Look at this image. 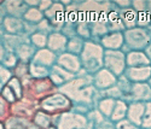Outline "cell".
<instances>
[{"mask_svg":"<svg viewBox=\"0 0 151 129\" xmlns=\"http://www.w3.org/2000/svg\"><path fill=\"white\" fill-rule=\"evenodd\" d=\"M50 129H57V128H55V125H52L51 128H50Z\"/></svg>","mask_w":151,"mask_h":129,"instance_id":"15","label":"cell"},{"mask_svg":"<svg viewBox=\"0 0 151 129\" xmlns=\"http://www.w3.org/2000/svg\"><path fill=\"white\" fill-rule=\"evenodd\" d=\"M5 54H6V49H5L4 45L0 44V62H3V60H4Z\"/></svg>","mask_w":151,"mask_h":129,"instance_id":"12","label":"cell"},{"mask_svg":"<svg viewBox=\"0 0 151 129\" xmlns=\"http://www.w3.org/2000/svg\"><path fill=\"white\" fill-rule=\"evenodd\" d=\"M126 113H127V105L122 101H115V106L111 113V120L114 122H120L124 118Z\"/></svg>","mask_w":151,"mask_h":129,"instance_id":"4","label":"cell"},{"mask_svg":"<svg viewBox=\"0 0 151 129\" xmlns=\"http://www.w3.org/2000/svg\"><path fill=\"white\" fill-rule=\"evenodd\" d=\"M11 79H12V77H11L10 69L4 67V65H0V82H1V85L5 83L6 81L11 80Z\"/></svg>","mask_w":151,"mask_h":129,"instance_id":"7","label":"cell"},{"mask_svg":"<svg viewBox=\"0 0 151 129\" xmlns=\"http://www.w3.org/2000/svg\"><path fill=\"white\" fill-rule=\"evenodd\" d=\"M40 10L39 9H35V7H33V9H28L27 11H26V14H24L23 16L26 17L27 19H29L28 22H40V19H41V17H42V15L39 12Z\"/></svg>","mask_w":151,"mask_h":129,"instance_id":"6","label":"cell"},{"mask_svg":"<svg viewBox=\"0 0 151 129\" xmlns=\"http://www.w3.org/2000/svg\"><path fill=\"white\" fill-rule=\"evenodd\" d=\"M0 129H5V125H4V123H0Z\"/></svg>","mask_w":151,"mask_h":129,"instance_id":"14","label":"cell"},{"mask_svg":"<svg viewBox=\"0 0 151 129\" xmlns=\"http://www.w3.org/2000/svg\"><path fill=\"white\" fill-rule=\"evenodd\" d=\"M26 129H41V128H39V127H36L35 124H33L32 122H29V124L27 125V128Z\"/></svg>","mask_w":151,"mask_h":129,"instance_id":"13","label":"cell"},{"mask_svg":"<svg viewBox=\"0 0 151 129\" xmlns=\"http://www.w3.org/2000/svg\"><path fill=\"white\" fill-rule=\"evenodd\" d=\"M3 29L10 35H19L24 30V24L18 17L6 16L3 22Z\"/></svg>","mask_w":151,"mask_h":129,"instance_id":"2","label":"cell"},{"mask_svg":"<svg viewBox=\"0 0 151 129\" xmlns=\"http://www.w3.org/2000/svg\"><path fill=\"white\" fill-rule=\"evenodd\" d=\"M15 54H16L17 59H19V62L29 60V58L32 57V47L23 42L15 49Z\"/></svg>","mask_w":151,"mask_h":129,"instance_id":"5","label":"cell"},{"mask_svg":"<svg viewBox=\"0 0 151 129\" xmlns=\"http://www.w3.org/2000/svg\"><path fill=\"white\" fill-rule=\"evenodd\" d=\"M116 129H137L135 125L133 123H131L129 121H120L116 123Z\"/></svg>","mask_w":151,"mask_h":129,"instance_id":"10","label":"cell"},{"mask_svg":"<svg viewBox=\"0 0 151 129\" xmlns=\"http://www.w3.org/2000/svg\"><path fill=\"white\" fill-rule=\"evenodd\" d=\"M45 36L42 35V34H39V33H36V34H34L33 36H32V42L34 44V45H36V46H44L46 42H44V41H46L45 40Z\"/></svg>","mask_w":151,"mask_h":129,"instance_id":"9","label":"cell"},{"mask_svg":"<svg viewBox=\"0 0 151 129\" xmlns=\"http://www.w3.org/2000/svg\"><path fill=\"white\" fill-rule=\"evenodd\" d=\"M33 124H35L36 127H39L41 129H50L52 127V120L51 116L48 113H46L45 111H39L34 115L33 118Z\"/></svg>","mask_w":151,"mask_h":129,"instance_id":"3","label":"cell"},{"mask_svg":"<svg viewBox=\"0 0 151 129\" xmlns=\"http://www.w3.org/2000/svg\"><path fill=\"white\" fill-rule=\"evenodd\" d=\"M7 105L4 98H0V123H3L4 120H7Z\"/></svg>","mask_w":151,"mask_h":129,"instance_id":"8","label":"cell"},{"mask_svg":"<svg viewBox=\"0 0 151 129\" xmlns=\"http://www.w3.org/2000/svg\"><path fill=\"white\" fill-rule=\"evenodd\" d=\"M96 129H116V127H114L111 123H106L105 121H102V122L97 123Z\"/></svg>","mask_w":151,"mask_h":129,"instance_id":"11","label":"cell"},{"mask_svg":"<svg viewBox=\"0 0 151 129\" xmlns=\"http://www.w3.org/2000/svg\"><path fill=\"white\" fill-rule=\"evenodd\" d=\"M42 110L46 113H57V112H63L70 109V101L69 99L64 98V97H50L47 98L45 101H42Z\"/></svg>","mask_w":151,"mask_h":129,"instance_id":"1","label":"cell"}]
</instances>
